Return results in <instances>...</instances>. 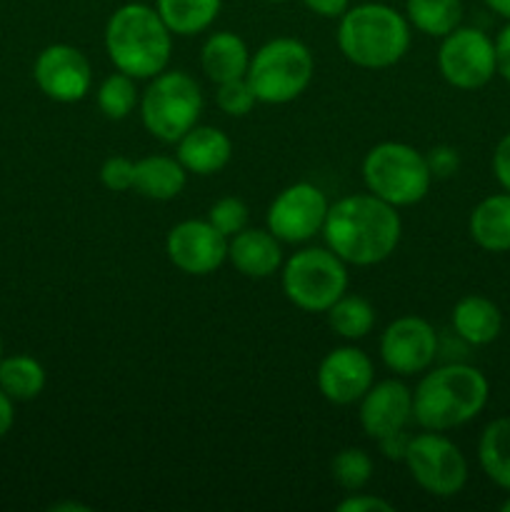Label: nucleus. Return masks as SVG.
I'll return each instance as SVG.
<instances>
[{
	"label": "nucleus",
	"mask_w": 510,
	"mask_h": 512,
	"mask_svg": "<svg viewBox=\"0 0 510 512\" xmlns=\"http://www.w3.org/2000/svg\"><path fill=\"white\" fill-rule=\"evenodd\" d=\"M320 235L348 265L370 268L385 263L398 250L403 220L398 208L373 193H353L330 203Z\"/></svg>",
	"instance_id": "nucleus-1"
},
{
	"label": "nucleus",
	"mask_w": 510,
	"mask_h": 512,
	"mask_svg": "<svg viewBox=\"0 0 510 512\" xmlns=\"http://www.w3.org/2000/svg\"><path fill=\"white\" fill-rule=\"evenodd\" d=\"M490 400L483 370L468 363L428 368L413 390V423L423 430L448 433L478 418Z\"/></svg>",
	"instance_id": "nucleus-2"
},
{
	"label": "nucleus",
	"mask_w": 510,
	"mask_h": 512,
	"mask_svg": "<svg viewBox=\"0 0 510 512\" xmlns=\"http://www.w3.org/2000/svg\"><path fill=\"white\" fill-rule=\"evenodd\" d=\"M173 38L155 5L133 0L110 13L103 45L115 70L135 80H150L170 65Z\"/></svg>",
	"instance_id": "nucleus-3"
},
{
	"label": "nucleus",
	"mask_w": 510,
	"mask_h": 512,
	"mask_svg": "<svg viewBox=\"0 0 510 512\" xmlns=\"http://www.w3.org/2000/svg\"><path fill=\"white\" fill-rule=\"evenodd\" d=\"M410 23L388 3L350 5L338 18L335 40L348 63L363 70H385L408 55Z\"/></svg>",
	"instance_id": "nucleus-4"
},
{
	"label": "nucleus",
	"mask_w": 510,
	"mask_h": 512,
	"mask_svg": "<svg viewBox=\"0 0 510 512\" xmlns=\"http://www.w3.org/2000/svg\"><path fill=\"white\" fill-rule=\"evenodd\" d=\"M360 175L368 193L398 210L425 200L435 180L425 153L398 140L373 145L360 163Z\"/></svg>",
	"instance_id": "nucleus-5"
},
{
	"label": "nucleus",
	"mask_w": 510,
	"mask_h": 512,
	"mask_svg": "<svg viewBox=\"0 0 510 512\" xmlns=\"http://www.w3.org/2000/svg\"><path fill=\"white\" fill-rule=\"evenodd\" d=\"M203 88L185 70L165 68L140 90V123L165 145H175L203 115Z\"/></svg>",
	"instance_id": "nucleus-6"
},
{
	"label": "nucleus",
	"mask_w": 510,
	"mask_h": 512,
	"mask_svg": "<svg viewBox=\"0 0 510 512\" xmlns=\"http://www.w3.org/2000/svg\"><path fill=\"white\" fill-rule=\"evenodd\" d=\"M313 75V50L303 40L280 35L263 43L250 55L245 80L253 88L258 103L288 105L310 88Z\"/></svg>",
	"instance_id": "nucleus-7"
},
{
	"label": "nucleus",
	"mask_w": 510,
	"mask_h": 512,
	"mask_svg": "<svg viewBox=\"0 0 510 512\" xmlns=\"http://www.w3.org/2000/svg\"><path fill=\"white\" fill-rule=\"evenodd\" d=\"M348 263L328 245H305L285 258L280 288L303 313H325L340 295L348 293Z\"/></svg>",
	"instance_id": "nucleus-8"
},
{
	"label": "nucleus",
	"mask_w": 510,
	"mask_h": 512,
	"mask_svg": "<svg viewBox=\"0 0 510 512\" xmlns=\"http://www.w3.org/2000/svg\"><path fill=\"white\" fill-rule=\"evenodd\" d=\"M403 463L413 483L433 498H455L468 485L470 470L463 450L435 430L410 435Z\"/></svg>",
	"instance_id": "nucleus-9"
},
{
	"label": "nucleus",
	"mask_w": 510,
	"mask_h": 512,
	"mask_svg": "<svg viewBox=\"0 0 510 512\" xmlns=\"http://www.w3.org/2000/svg\"><path fill=\"white\" fill-rule=\"evenodd\" d=\"M435 60L445 83L458 90L485 88L498 75L495 40L473 25H458L453 33L440 38Z\"/></svg>",
	"instance_id": "nucleus-10"
},
{
	"label": "nucleus",
	"mask_w": 510,
	"mask_h": 512,
	"mask_svg": "<svg viewBox=\"0 0 510 512\" xmlns=\"http://www.w3.org/2000/svg\"><path fill=\"white\" fill-rule=\"evenodd\" d=\"M328 208V198L318 185L298 180L270 200L265 228L283 245H305L323 233Z\"/></svg>",
	"instance_id": "nucleus-11"
},
{
	"label": "nucleus",
	"mask_w": 510,
	"mask_h": 512,
	"mask_svg": "<svg viewBox=\"0 0 510 512\" xmlns=\"http://www.w3.org/2000/svg\"><path fill=\"white\" fill-rule=\"evenodd\" d=\"M380 360L398 378H415L433 368L440 340L433 325L418 315H400L380 333Z\"/></svg>",
	"instance_id": "nucleus-12"
},
{
	"label": "nucleus",
	"mask_w": 510,
	"mask_h": 512,
	"mask_svg": "<svg viewBox=\"0 0 510 512\" xmlns=\"http://www.w3.org/2000/svg\"><path fill=\"white\" fill-rule=\"evenodd\" d=\"M33 80L40 93L55 103H80L93 90V65L75 45L53 43L35 58Z\"/></svg>",
	"instance_id": "nucleus-13"
},
{
	"label": "nucleus",
	"mask_w": 510,
	"mask_h": 512,
	"mask_svg": "<svg viewBox=\"0 0 510 512\" xmlns=\"http://www.w3.org/2000/svg\"><path fill=\"white\" fill-rule=\"evenodd\" d=\"M165 255L180 273L205 278L228 263V238L208 218L180 220L165 235Z\"/></svg>",
	"instance_id": "nucleus-14"
},
{
	"label": "nucleus",
	"mask_w": 510,
	"mask_h": 512,
	"mask_svg": "<svg viewBox=\"0 0 510 512\" xmlns=\"http://www.w3.org/2000/svg\"><path fill=\"white\" fill-rule=\"evenodd\" d=\"M375 383V365L358 345H338L323 355L315 385L330 405H355Z\"/></svg>",
	"instance_id": "nucleus-15"
},
{
	"label": "nucleus",
	"mask_w": 510,
	"mask_h": 512,
	"mask_svg": "<svg viewBox=\"0 0 510 512\" xmlns=\"http://www.w3.org/2000/svg\"><path fill=\"white\" fill-rule=\"evenodd\" d=\"M358 423L370 440L408 430L413 423V388L395 378L375 380L368 393L358 400Z\"/></svg>",
	"instance_id": "nucleus-16"
},
{
	"label": "nucleus",
	"mask_w": 510,
	"mask_h": 512,
	"mask_svg": "<svg viewBox=\"0 0 510 512\" xmlns=\"http://www.w3.org/2000/svg\"><path fill=\"white\" fill-rule=\"evenodd\" d=\"M228 263L245 278L265 280L283 268V243L268 228H250L248 225L233 238H228Z\"/></svg>",
	"instance_id": "nucleus-17"
},
{
	"label": "nucleus",
	"mask_w": 510,
	"mask_h": 512,
	"mask_svg": "<svg viewBox=\"0 0 510 512\" xmlns=\"http://www.w3.org/2000/svg\"><path fill=\"white\" fill-rule=\"evenodd\" d=\"M175 158L183 163L188 175L210 178L233 160V140L223 128L198 123L175 143Z\"/></svg>",
	"instance_id": "nucleus-18"
},
{
	"label": "nucleus",
	"mask_w": 510,
	"mask_h": 512,
	"mask_svg": "<svg viewBox=\"0 0 510 512\" xmlns=\"http://www.w3.org/2000/svg\"><path fill=\"white\" fill-rule=\"evenodd\" d=\"M250 48L233 30H215L200 45V70L210 83H228L245 78L250 65Z\"/></svg>",
	"instance_id": "nucleus-19"
},
{
	"label": "nucleus",
	"mask_w": 510,
	"mask_h": 512,
	"mask_svg": "<svg viewBox=\"0 0 510 512\" xmlns=\"http://www.w3.org/2000/svg\"><path fill=\"white\" fill-rule=\"evenodd\" d=\"M450 325H453V333L463 343L473 345V348H483V345L498 340L500 330H503V313L485 295H463L453 305Z\"/></svg>",
	"instance_id": "nucleus-20"
},
{
	"label": "nucleus",
	"mask_w": 510,
	"mask_h": 512,
	"mask_svg": "<svg viewBox=\"0 0 510 512\" xmlns=\"http://www.w3.org/2000/svg\"><path fill=\"white\" fill-rule=\"evenodd\" d=\"M468 233L485 253H508L510 250V193L488 195L480 200L468 218Z\"/></svg>",
	"instance_id": "nucleus-21"
},
{
	"label": "nucleus",
	"mask_w": 510,
	"mask_h": 512,
	"mask_svg": "<svg viewBox=\"0 0 510 512\" xmlns=\"http://www.w3.org/2000/svg\"><path fill=\"white\" fill-rule=\"evenodd\" d=\"M185 185H188V170L175 155H145L135 160L133 190H138L143 198L168 203L183 193Z\"/></svg>",
	"instance_id": "nucleus-22"
},
{
	"label": "nucleus",
	"mask_w": 510,
	"mask_h": 512,
	"mask_svg": "<svg viewBox=\"0 0 510 512\" xmlns=\"http://www.w3.org/2000/svg\"><path fill=\"white\" fill-rule=\"evenodd\" d=\"M478 465L485 478L510 493V415L490 420L478 438Z\"/></svg>",
	"instance_id": "nucleus-23"
},
{
	"label": "nucleus",
	"mask_w": 510,
	"mask_h": 512,
	"mask_svg": "<svg viewBox=\"0 0 510 512\" xmlns=\"http://www.w3.org/2000/svg\"><path fill=\"white\" fill-rule=\"evenodd\" d=\"M155 10L175 38H193L218 20L223 0H155Z\"/></svg>",
	"instance_id": "nucleus-24"
},
{
	"label": "nucleus",
	"mask_w": 510,
	"mask_h": 512,
	"mask_svg": "<svg viewBox=\"0 0 510 512\" xmlns=\"http://www.w3.org/2000/svg\"><path fill=\"white\" fill-rule=\"evenodd\" d=\"M330 330L338 338L348 340V343H358V340L368 338L373 333L375 323H378V313H375L373 303L363 295H340L328 310H325Z\"/></svg>",
	"instance_id": "nucleus-25"
},
{
	"label": "nucleus",
	"mask_w": 510,
	"mask_h": 512,
	"mask_svg": "<svg viewBox=\"0 0 510 512\" xmlns=\"http://www.w3.org/2000/svg\"><path fill=\"white\" fill-rule=\"evenodd\" d=\"M463 0H405V18L410 28L428 38H445L463 25Z\"/></svg>",
	"instance_id": "nucleus-26"
},
{
	"label": "nucleus",
	"mask_w": 510,
	"mask_h": 512,
	"mask_svg": "<svg viewBox=\"0 0 510 512\" xmlns=\"http://www.w3.org/2000/svg\"><path fill=\"white\" fill-rule=\"evenodd\" d=\"M45 368L33 355H8L0 360V390L10 395L15 403L35 400L45 388Z\"/></svg>",
	"instance_id": "nucleus-27"
},
{
	"label": "nucleus",
	"mask_w": 510,
	"mask_h": 512,
	"mask_svg": "<svg viewBox=\"0 0 510 512\" xmlns=\"http://www.w3.org/2000/svg\"><path fill=\"white\" fill-rule=\"evenodd\" d=\"M95 103H98V110L108 120L130 118L140 103L138 80L120 73V70L105 75V78L100 80L98 90H95Z\"/></svg>",
	"instance_id": "nucleus-28"
},
{
	"label": "nucleus",
	"mask_w": 510,
	"mask_h": 512,
	"mask_svg": "<svg viewBox=\"0 0 510 512\" xmlns=\"http://www.w3.org/2000/svg\"><path fill=\"white\" fill-rule=\"evenodd\" d=\"M375 463L370 458L368 450L363 448H343L340 453H335V458L330 460V478L335 480L338 488H343L345 493H358L365 490V485L373 480Z\"/></svg>",
	"instance_id": "nucleus-29"
},
{
	"label": "nucleus",
	"mask_w": 510,
	"mask_h": 512,
	"mask_svg": "<svg viewBox=\"0 0 510 512\" xmlns=\"http://www.w3.org/2000/svg\"><path fill=\"white\" fill-rule=\"evenodd\" d=\"M215 105L223 115H230V118H245L250 110L258 105L255 100L253 88L245 78L228 80V83L215 85Z\"/></svg>",
	"instance_id": "nucleus-30"
},
{
	"label": "nucleus",
	"mask_w": 510,
	"mask_h": 512,
	"mask_svg": "<svg viewBox=\"0 0 510 512\" xmlns=\"http://www.w3.org/2000/svg\"><path fill=\"white\" fill-rule=\"evenodd\" d=\"M208 220L225 235V238H233L235 233L248 228L250 210L240 198H235V195H225V198L215 200V203L210 205Z\"/></svg>",
	"instance_id": "nucleus-31"
},
{
	"label": "nucleus",
	"mask_w": 510,
	"mask_h": 512,
	"mask_svg": "<svg viewBox=\"0 0 510 512\" xmlns=\"http://www.w3.org/2000/svg\"><path fill=\"white\" fill-rule=\"evenodd\" d=\"M100 183L110 193H128L133 190L135 183V160L125 158V155H110L103 165H100Z\"/></svg>",
	"instance_id": "nucleus-32"
},
{
	"label": "nucleus",
	"mask_w": 510,
	"mask_h": 512,
	"mask_svg": "<svg viewBox=\"0 0 510 512\" xmlns=\"http://www.w3.org/2000/svg\"><path fill=\"white\" fill-rule=\"evenodd\" d=\"M338 512H395V505L388 503L380 495H370L358 490V493H345V498L335 505Z\"/></svg>",
	"instance_id": "nucleus-33"
},
{
	"label": "nucleus",
	"mask_w": 510,
	"mask_h": 512,
	"mask_svg": "<svg viewBox=\"0 0 510 512\" xmlns=\"http://www.w3.org/2000/svg\"><path fill=\"white\" fill-rule=\"evenodd\" d=\"M425 158H428L433 178H450V175L458 173L460 168L458 150L450 148V145H435L430 153H425Z\"/></svg>",
	"instance_id": "nucleus-34"
},
{
	"label": "nucleus",
	"mask_w": 510,
	"mask_h": 512,
	"mask_svg": "<svg viewBox=\"0 0 510 512\" xmlns=\"http://www.w3.org/2000/svg\"><path fill=\"white\" fill-rule=\"evenodd\" d=\"M490 168H493V175L495 180H498L500 188L510 193V133H505L503 138L498 140V145H495Z\"/></svg>",
	"instance_id": "nucleus-35"
},
{
	"label": "nucleus",
	"mask_w": 510,
	"mask_h": 512,
	"mask_svg": "<svg viewBox=\"0 0 510 512\" xmlns=\"http://www.w3.org/2000/svg\"><path fill=\"white\" fill-rule=\"evenodd\" d=\"M495 63L500 78L510 85V20L495 35Z\"/></svg>",
	"instance_id": "nucleus-36"
},
{
	"label": "nucleus",
	"mask_w": 510,
	"mask_h": 512,
	"mask_svg": "<svg viewBox=\"0 0 510 512\" xmlns=\"http://www.w3.org/2000/svg\"><path fill=\"white\" fill-rule=\"evenodd\" d=\"M408 443H410V435L405 433V430H400V433L388 435V438H380L378 448H380V453H383V458L395 460V463H403Z\"/></svg>",
	"instance_id": "nucleus-37"
},
{
	"label": "nucleus",
	"mask_w": 510,
	"mask_h": 512,
	"mask_svg": "<svg viewBox=\"0 0 510 512\" xmlns=\"http://www.w3.org/2000/svg\"><path fill=\"white\" fill-rule=\"evenodd\" d=\"M313 15L325 20H338L350 8V0H300Z\"/></svg>",
	"instance_id": "nucleus-38"
},
{
	"label": "nucleus",
	"mask_w": 510,
	"mask_h": 512,
	"mask_svg": "<svg viewBox=\"0 0 510 512\" xmlns=\"http://www.w3.org/2000/svg\"><path fill=\"white\" fill-rule=\"evenodd\" d=\"M15 423V400L5 390H0V440L10 433Z\"/></svg>",
	"instance_id": "nucleus-39"
},
{
	"label": "nucleus",
	"mask_w": 510,
	"mask_h": 512,
	"mask_svg": "<svg viewBox=\"0 0 510 512\" xmlns=\"http://www.w3.org/2000/svg\"><path fill=\"white\" fill-rule=\"evenodd\" d=\"M483 3L490 13L500 15L503 20H510V0H483Z\"/></svg>",
	"instance_id": "nucleus-40"
},
{
	"label": "nucleus",
	"mask_w": 510,
	"mask_h": 512,
	"mask_svg": "<svg viewBox=\"0 0 510 512\" xmlns=\"http://www.w3.org/2000/svg\"><path fill=\"white\" fill-rule=\"evenodd\" d=\"M53 512H65V510H70V512H75V510H80V512H88V508H85V505H78V503H58V505H53V508H50Z\"/></svg>",
	"instance_id": "nucleus-41"
},
{
	"label": "nucleus",
	"mask_w": 510,
	"mask_h": 512,
	"mask_svg": "<svg viewBox=\"0 0 510 512\" xmlns=\"http://www.w3.org/2000/svg\"><path fill=\"white\" fill-rule=\"evenodd\" d=\"M500 510H503V512H510V498H508V500H503V505H500Z\"/></svg>",
	"instance_id": "nucleus-42"
},
{
	"label": "nucleus",
	"mask_w": 510,
	"mask_h": 512,
	"mask_svg": "<svg viewBox=\"0 0 510 512\" xmlns=\"http://www.w3.org/2000/svg\"><path fill=\"white\" fill-rule=\"evenodd\" d=\"M0 360H3V338H0Z\"/></svg>",
	"instance_id": "nucleus-43"
},
{
	"label": "nucleus",
	"mask_w": 510,
	"mask_h": 512,
	"mask_svg": "<svg viewBox=\"0 0 510 512\" xmlns=\"http://www.w3.org/2000/svg\"><path fill=\"white\" fill-rule=\"evenodd\" d=\"M265 3H285V0H265Z\"/></svg>",
	"instance_id": "nucleus-44"
}]
</instances>
